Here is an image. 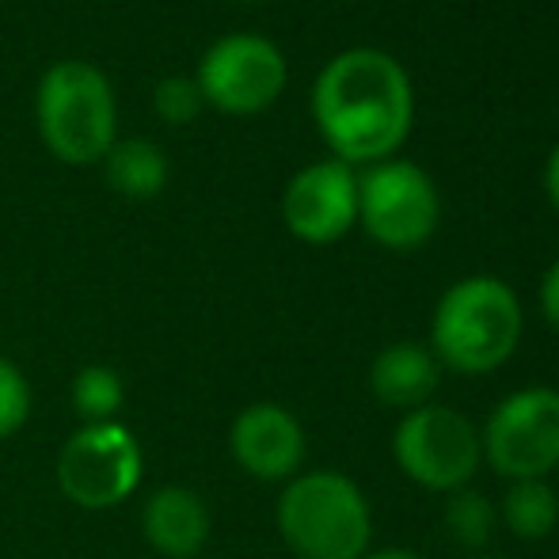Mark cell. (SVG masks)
<instances>
[{"mask_svg":"<svg viewBox=\"0 0 559 559\" xmlns=\"http://www.w3.org/2000/svg\"><path fill=\"white\" fill-rule=\"evenodd\" d=\"M233 456L255 479H294L305 464V430L282 404H248L228 430Z\"/></svg>","mask_w":559,"mask_h":559,"instance_id":"8fae6325","label":"cell"},{"mask_svg":"<svg viewBox=\"0 0 559 559\" xmlns=\"http://www.w3.org/2000/svg\"><path fill=\"white\" fill-rule=\"evenodd\" d=\"M248 4H259V0H248Z\"/></svg>","mask_w":559,"mask_h":559,"instance_id":"cb8c5ba5","label":"cell"},{"mask_svg":"<svg viewBox=\"0 0 559 559\" xmlns=\"http://www.w3.org/2000/svg\"><path fill=\"white\" fill-rule=\"evenodd\" d=\"M507 530L522 540H545L559 525V495L548 479H514L499 507Z\"/></svg>","mask_w":559,"mask_h":559,"instance_id":"9a60e30c","label":"cell"},{"mask_svg":"<svg viewBox=\"0 0 559 559\" xmlns=\"http://www.w3.org/2000/svg\"><path fill=\"white\" fill-rule=\"evenodd\" d=\"M107 183L130 199H153L168 187V156L148 138H126L107 148Z\"/></svg>","mask_w":559,"mask_h":559,"instance_id":"5bb4252c","label":"cell"},{"mask_svg":"<svg viewBox=\"0 0 559 559\" xmlns=\"http://www.w3.org/2000/svg\"><path fill=\"white\" fill-rule=\"evenodd\" d=\"M278 533L297 559H361L373 540V514L350 476L305 472L278 495Z\"/></svg>","mask_w":559,"mask_h":559,"instance_id":"3957f363","label":"cell"},{"mask_svg":"<svg viewBox=\"0 0 559 559\" xmlns=\"http://www.w3.org/2000/svg\"><path fill=\"white\" fill-rule=\"evenodd\" d=\"M312 115L335 160L350 168L389 160L412 130V81L392 53L354 46L320 69L312 88Z\"/></svg>","mask_w":559,"mask_h":559,"instance_id":"6da1fadb","label":"cell"},{"mask_svg":"<svg viewBox=\"0 0 559 559\" xmlns=\"http://www.w3.org/2000/svg\"><path fill=\"white\" fill-rule=\"evenodd\" d=\"M153 107L168 126H191L202 115L206 99L194 76H164L153 88Z\"/></svg>","mask_w":559,"mask_h":559,"instance_id":"ac0fdd59","label":"cell"},{"mask_svg":"<svg viewBox=\"0 0 559 559\" xmlns=\"http://www.w3.org/2000/svg\"><path fill=\"white\" fill-rule=\"evenodd\" d=\"M282 222L305 243H335L358 222V176L343 160L301 168L282 194Z\"/></svg>","mask_w":559,"mask_h":559,"instance_id":"30bf717a","label":"cell"},{"mask_svg":"<svg viewBox=\"0 0 559 559\" xmlns=\"http://www.w3.org/2000/svg\"><path fill=\"white\" fill-rule=\"evenodd\" d=\"M392 456L400 472L419 487L453 495L476 479L484 464V442L476 423L456 407L423 404L415 412H404L392 435Z\"/></svg>","mask_w":559,"mask_h":559,"instance_id":"5b68a950","label":"cell"},{"mask_svg":"<svg viewBox=\"0 0 559 559\" xmlns=\"http://www.w3.org/2000/svg\"><path fill=\"white\" fill-rule=\"evenodd\" d=\"M468 559H507V556H484V552H479V556H468Z\"/></svg>","mask_w":559,"mask_h":559,"instance_id":"603a6c76","label":"cell"},{"mask_svg":"<svg viewBox=\"0 0 559 559\" xmlns=\"http://www.w3.org/2000/svg\"><path fill=\"white\" fill-rule=\"evenodd\" d=\"M361 559H423V556L407 552V548H377V552H366Z\"/></svg>","mask_w":559,"mask_h":559,"instance_id":"7402d4cb","label":"cell"},{"mask_svg":"<svg viewBox=\"0 0 559 559\" xmlns=\"http://www.w3.org/2000/svg\"><path fill=\"white\" fill-rule=\"evenodd\" d=\"M358 222L381 248H423L442 222L435 179L412 160L369 164L358 176Z\"/></svg>","mask_w":559,"mask_h":559,"instance_id":"8992f818","label":"cell"},{"mask_svg":"<svg viewBox=\"0 0 559 559\" xmlns=\"http://www.w3.org/2000/svg\"><path fill=\"white\" fill-rule=\"evenodd\" d=\"M145 540L168 559H194L210 540V510L191 487H160L141 510Z\"/></svg>","mask_w":559,"mask_h":559,"instance_id":"7c38bea8","label":"cell"},{"mask_svg":"<svg viewBox=\"0 0 559 559\" xmlns=\"http://www.w3.org/2000/svg\"><path fill=\"white\" fill-rule=\"evenodd\" d=\"M126 400V384L111 366H84L73 377V407L88 423H115Z\"/></svg>","mask_w":559,"mask_h":559,"instance_id":"e0dca14e","label":"cell"},{"mask_svg":"<svg viewBox=\"0 0 559 559\" xmlns=\"http://www.w3.org/2000/svg\"><path fill=\"white\" fill-rule=\"evenodd\" d=\"M522 301L502 278L472 274L449 286L430 320V350L453 373H495L522 343Z\"/></svg>","mask_w":559,"mask_h":559,"instance_id":"7a4b0ae2","label":"cell"},{"mask_svg":"<svg viewBox=\"0 0 559 559\" xmlns=\"http://www.w3.org/2000/svg\"><path fill=\"white\" fill-rule=\"evenodd\" d=\"M31 419V384L20 366L0 358V442L12 438Z\"/></svg>","mask_w":559,"mask_h":559,"instance_id":"d6986e66","label":"cell"},{"mask_svg":"<svg viewBox=\"0 0 559 559\" xmlns=\"http://www.w3.org/2000/svg\"><path fill=\"white\" fill-rule=\"evenodd\" d=\"M35 118L46 148L66 164L104 160L118 141L111 81L88 61H58L43 73Z\"/></svg>","mask_w":559,"mask_h":559,"instance_id":"277c9868","label":"cell"},{"mask_svg":"<svg viewBox=\"0 0 559 559\" xmlns=\"http://www.w3.org/2000/svg\"><path fill=\"white\" fill-rule=\"evenodd\" d=\"M286 58L263 35H225L202 53L199 81L202 99L225 115H259L286 88Z\"/></svg>","mask_w":559,"mask_h":559,"instance_id":"9c48e42d","label":"cell"},{"mask_svg":"<svg viewBox=\"0 0 559 559\" xmlns=\"http://www.w3.org/2000/svg\"><path fill=\"white\" fill-rule=\"evenodd\" d=\"M484 461L502 479H545L559 468V389H518L479 430Z\"/></svg>","mask_w":559,"mask_h":559,"instance_id":"52a82bcc","label":"cell"},{"mask_svg":"<svg viewBox=\"0 0 559 559\" xmlns=\"http://www.w3.org/2000/svg\"><path fill=\"white\" fill-rule=\"evenodd\" d=\"M545 191L548 199H552L556 214H559V145L552 148V156H548V168H545Z\"/></svg>","mask_w":559,"mask_h":559,"instance_id":"44dd1931","label":"cell"},{"mask_svg":"<svg viewBox=\"0 0 559 559\" xmlns=\"http://www.w3.org/2000/svg\"><path fill=\"white\" fill-rule=\"evenodd\" d=\"M438 377H442V361L435 358L430 346L392 343L369 366V389H373L377 404L396 407V412H415V407L430 404Z\"/></svg>","mask_w":559,"mask_h":559,"instance_id":"4fadbf2b","label":"cell"},{"mask_svg":"<svg viewBox=\"0 0 559 559\" xmlns=\"http://www.w3.org/2000/svg\"><path fill=\"white\" fill-rule=\"evenodd\" d=\"M540 309H545V320L559 332V259L545 271V282H540Z\"/></svg>","mask_w":559,"mask_h":559,"instance_id":"ffe728a7","label":"cell"},{"mask_svg":"<svg viewBox=\"0 0 559 559\" xmlns=\"http://www.w3.org/2000/svg\"><path fill=\"white\" fill-rule=\"evenodd\" d=\"M141 445L122 423H88L66 442L58 456V487L84 510H107L126 502L141 484Z\"/></svg>","mask_w":559,"mask_h":559,"instance_id":"ba28073f","label":"cell"},{"mask_svg":"<svg viewBox=\"0 0 559 559\" xmlns=\"http://www.w3.org/2000/svg\"><path fill=\"white\" fill-rule=\"evenodd\" d=\"M495 525H499V510H495V502L484 491L461 487V491H453L445 499V530L461 548L479 552L491 540Z\"/></svg>","mask_w":559,"mask_h":559,"instance_id":"2e32d148","label":"cell"}]
</instances>
